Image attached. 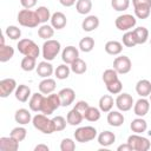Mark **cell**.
I'll return each mask as SVG.
<instances>
[{
    "label": "cell",
    "mask_w": 151,
    "mask_h": 151,
    "mask_svg": "<svg viewBox=\"0 0 151 151\" xmlns=\"http://www.w3.org/2000/svg\"><path fill=\"white\" fill-rule=\"evenodd\" d=\"M133 35H134V39L137 41V45H142V44H145L147 41V38H149V31L146 27H137L134 28L133 31Z\"/></svg>",
    "instance_id": "29"
},
{
    "label": "cell",
    "mask_w": 151,
    "mask_h": 151,
    "mask_svg": "<svg viewBox=\"0 0 151 151\" xmlns=\"http://www.w3.org/2000/svg\"><path fill=\"white\" fill-rule=\"evenodd\" d=\"M105 52L110 55H118L122 53L123 51V45L122 42L117 41V40H110L105 44Z\"/></svg>",
    "instance_id": "27"
},
{
    "label": "cell",
    "mask_w": 151,
    "mask_h": 151,
    "mask_svg": "<svg viewBox=\"0 0 151 151\" xmlns=\"http://www.w3.org/2000/svg\"><path fill=\"white\" fill-rule=\"evenodd\" d=\"M14 93H15L17 100H19V101H21V103H26V101L28 100V98H31V96H32L29 86L24 85V84L18 85V87H17V90H15Z\"/></svg>",
    "instance_id": "20"
},
{
    "label": "cell",
    "mask_w": 151,
    "mask_h": 151,
    "mask_svg": "<svg viewBox=\"0 0 151 151\" xmlns=\"http://www.w3.org/2000/svg\"><path fill=\"white\" fill-rule=\"evenodd\" d=\"M114 104L118 107V110L123 111V112H126V111L131 110L132 106L134 105L133 104V98L129 93H119V96L114 100Z\"/></svg>",
    "instance_id": "11"
},
{
    "label": "cell",
    "mask_w": 151,
    "mask_h": 151,
    "mask_svg": "<svg viewBox=\"0 0 151 151\" xmlns=\"http://www.w3.org/2000/svg\"><path fill=\"white\" fill-rule=\"evenodd\" d=\"M97 137V130L93 126H81L74 132V138L79 143H87Z\"/></svg>",
    "instance_id": "7"
},
{
    "label": "cell",
    "mask_w": 151,
    "mask_h": 151,
    "mask_svg": "<svg viewBox=\"0 0 151 151\" xmlns=\"http://www.w3.org/2000/svg\"><path fill=\"white\" fill-rule=\"evenodd\" d=\"M17 87V81L13 78H6L0 80V97L7 98L12 92H15Z\"/></svg>",
    "instance_id": "12"
},
{
    "label": "cell",
    "mask_w": 151,
    "mask_h": 151,
    "mask_svg": "<svg viewBox=\"0 0 151 151\" xmlns=\"http://www.w3.org/2000/svg\"><path fill=\"white\" fill-rule=\"evenodd\" d=\"M130 129L132 130V132L134 133H143L146 131L147 129V123L145 119H143V117H138L136 119H133L130 124Z\"/></svg>",
    "instance_id": "28"
},
{
    "label": "cell",
    "mask_w": 151,
    "mask_h": 151,
    "mask_svg": "<svg viewBox=\"0 0 151 151\" xmlns=\"http://www.w3.org/2000/svg\"><path fill=\"white\" fill-rule=\"evenodd\" d=\"M14 55V50L12 46L9 45H2L0 46V61L1 63H6L8 60H11Z\"/></svg>",
    "instance_id": "34"
},
{
    "label": "cell",
    "mask_w": 151,
    "mask_h": 151,
    "mask_svg": "<svg viewBox=\"0 0 151 151\" xmlns=\"http://www.w3.org/2000/svg\"><path fill=\"white\" fill-rule=\"evenodd\" d=\"M78 58H79V51L74 46H66L61 52V59L65 64L71 65Z\"/></svg>",
    "instance_id": "13"
},
{
    "label": "cell",
    "mask_w": 151,
    "mask_h": 151,
    "mask_svg": "<svg viewBox=\"0 0 151 151\" xmlns=\"http://www.w3.org/2000/svg\"><path fill=\"white\" fill-rule=\"evenodd\" d=\"M134 15L138 19H146L151 13V0H132Z\"/></svg>",
    "instance_id": "8"
},
{
    "label": "cell",
    "mask_w": 151,
    "mask_h": 151,
    "mask_svg": "<svg viewBox=\"0 0 151 151\" xmlns=\"http://www.w3.org/2000/svg\"><path fill=\"white\" fill-rule=\"evenodd\" d=\"M38 35L41 39H45V40L51 39L54 35V28H53V26L52 25H47V24L41 25L38 28Z\"/></svg>",
    "instance_id": "33"
},
{
    "label": "cell",
    "mask_w": 151,
    "mask_h": 151,
    "mask_svg": "<svg viewBox=\"0 0 151 151\" xmlns=\"http://www.w3.org/2000/svg\"><path fill=\"white\" fill-rule=\"evenodd\" d=\"M60 106H61V100H60L59 94L58 93H51L47 97H44L40 112L46 114V116H50Z\"/></svg>",
    "instance_id": "3"
},
{
    "label": "cell",
    "mask_w": 151,
    "mask_h": 151,
    "mask_svg": "<svg viewBox=\"0 0 151 151\" xmlns=\"http://www.w3.org/2000/svg\"><path fill=\"white\" fill-rule=\"evenodd\" d=\"M18 22L24 26V27H28V28H33L37 27L40 24V20L35 13V11H31V9H21L18 13Z\"/></svg>",
    "instance_id": "2"
},
{
    "label": "cell",
    "mask_w": 151,
    "mask_h": 151,
    "mask_svg": "<svg viewBox=\"0 0 151 151\" xmlns=\"http://www.w3.org/2000/svg\"><path fill=\"white\" fill-rule=\"evenodd\" d=\"M117 150H118V151H133V150H132V147L130 146V144H127V143L119 145V146L117 147Z\"/></svg>",
    "instance_id": "52"
},
{
    "label": "cell",
    "mask_w": 151,
    "mask_h": 151,
    "mask_svg": "<svg viewBox=\"0 0 151 151\" xmlns=\"http://www.w3.org/2000/svg\"><path fill=\"white\" fill-rule=\"evenodd\" d=\"M123 45H125L126 47H134L137 45V41L134 39L133 32L132 31H127L124 33L123 35Z\"/></svg>",
    "instance_id": "46"
},
{
    "label": "cell",
    "mask_w": 151,
    "mask_h": 151,
    "mask_svg": "<svg viewBox=\"0 0 151 151\" xmlns=\"http://www.w3.org/2000/svg\"><path fill=\"white\" fill-rule=\"evenodd\" d=\"M55 80L52 78H45L44 80H41L39 83V91L42 94H51L53 93V91L55 90Z\"/></svg>",
    "instance_id": "22"
},
{
    "label": "cell",
    "mask_w": 151,
    "mask_h": 151,
    "mask_svg": "<svg viewBox=\"0 0 151 151\" xmlns=\"http://www.w3.org/2000/svg\"><path fill=\"white\" fill-rule=\"evenodd\" d=\"M136 24H137V19L132 14H122L114 21L116 27L119 31H125V32L133 28L136 26Z\"/></svg>",
    "instance_id": "9"
},
{
    "label": "cell",
    "mask_w": 151,
    "mask_h": 151,
    "mask_svg": "<svg viewBox=\"0 0 151 151\" xmlns=\"http://www.w3.org/2000/svg\"><path fill=\"white\" fill-rule=\"evenodd\" d=\"M42 100H44V96L42 93H33L28 100V106L31 109V111L34 112H40L41 110V105H42Z\"/></svg>",
    "instance_id": "23"
},
{
    "label": "cell",
    "mask_w": 151,
    "mask_h": 151,
    "mask_svg": "<svg viewBox=\"0 0 151 151\" xmlns=\"http://www.w3.org/2000/svg\"><path fill=\"white\" fill-rule=\"evenodd\" d=\"M149 110H150V103H149V100L145 99L144 97H142L140 99H138V100L134 103V105H133V112H134V114L138 116V117H144V116H146L147 112H149Z\"/></svg>",
    "instance_id": "15"
},
{
    "label": "cell",
    "mask_w": 151,
    "mask_h": 151,
    "mask_svg": "<svg viewBox=\"0 0 151 151\" xmlns=\"http://www.w3.org/2000/svg\"><path fill=\"white\" fill-rule=\"evenodd\" d=\"M60 48H61V45L58 40H54V39L46 40L42 45V58L47 61H52L59 54Z\"/></svg>",
    "instance_id": "4"
},
{
    "label": "cell",
    "mask_w": 151,
    "mask_h": 151,
    "mask_svg": "<svg viewBox=\"0 0 151 151\" xmlns=\"http://www.w3.org/2000/svg\"><path fill=\"white\" fill-rule=\"evenodd\" d=\"M88 106H90V105H88L85 100H79V101L74 105V109H77V110H78L80 113H83V116H84V113L86 112V110L88 109Z\"/></svg>",
    "instance_id": "49"
},
{
    "label": "cell",
    "mask_w": 151,
    "mask_h": 151,
    "mask_svg": "<svg viewBox=\"0 0 151 151\" xmlns=\"http://www.w3.org/2000/svg\"><path fill=\"white\" fill-rule=\"evenodd\" d=\"M5 34L11 39V40H18L20 37H21V31L19 27L12 25V26H8L5 31Z\"/></svg>",
    "instance_id": "44"
},
{
    "label": "cell",
    "mask_w": 151,
    "mask_h": 151,
    "mask_svg": "<svg viewBox=\"0 0 151 151\" xmlns=\"http://www.w3.org/2000/svg\"><path fill=\"white\" fill-rule=\"evenodd\" d=\"M117 79H119L118 78V72L114 68H107V70L104 71L103 81L105 83V85H107V84H110V83H112V81H114Z\"/></svg>",
    "instance_id": "41"
},
{
    "label": "cell",
    "mask_w": 151,
    "mask_h": 151,
    "mask_svg": "<svg viewBox=\"0 0 151 151\" xmlns=\"http://www.w3.org/2000/svg\"><path fill=\"white\" fill-rule=\"evenodd\" d=\"M84 119H86L88 122L99 120L100 119V109H97V107H93V106H88V109L84 113Z\"/></svg>",
    "instance_id": "38"
},
{
    "label": "cell",
    "mask_w": 151,
    "mask_h": 151,
    "mask_svg": "<svg viewBox=\"0 0 151 151\" xmlns=\"http://www.w3.org/2000/svg\"><path fill=\"white\" fill-rule=\"evenodd\" d=\"M113 68L118 72V74H126L131 71L132 63H131L129 57L120 55V57H117L113 60Z\"/></svg>",
    "instance_id": "10"
},
{
    "label": "cell",
    "mask_w": 151,
    "mask_h": 151,
    "mask_svg": "<svg viewBox=\"0 0 151 151\" xmlns=\"http://www.w3.org/2000/svg\"><path fill=\"white\" fill-rule=\"evenodd\" d=\"M37 58H33V57H28V55H25L20 63V66L24 71L26 72H31L33 71L34 68H37V63H35Z\"/></svg>",
    "instance_id": "36"
},
{
    "label": "cell",
    "mask_w": 151,
    "mask_h": 151,
    "mask_svg": "<svg viewBox=\"0 0 151 151\" xmlns=\"http://www.w3.org/2000/svg\"><path fill=\"white\" fill-rule=\"evenodd\" d=\"M114 140H116V136L111 131H103L98 134V143H99V145H101L104 147L112 145L114 143Z\"/></svg>",
    "instance_id": "26"
},
{
    "label": "cell",
    "mask_w": 151,
    "mask_h": 151,
    "mask_svg": "<svg viewBox=\"0 0 151 151\" xmlns=\"http://www.w3.org/2000/svg\"><path fill=\"white\" fill-rule=\"evenodd\" d=\"M136 92L140 97H147L151 94V81L147 79H142L136 84Z\"/></svg>",
    "instance_id": "21"
},
{
    "label": "cell",
    "mask_w": 151,
    "mask_h": 151,
    "mask_svg": "<svg viewBox=\"0 0 151 151\" xmlns=\"http://www.w3.org/2000/svg\"><path fill=\"white\" fill-rule=\"evenodd\" d=\"M83 119H84L83 113H80V112H79L77 109H74V107L67 113V117H66L67 123H68L70 125H72V126L79 125V124L83 122Z\"/></svg>",
    "instance_id": "30"
},
{
    "label": "cell",
    "mask_w": 151,
    "mask_h": 151,
    "mask_svg": "<svg viewBox=\"0 0 151 151\" xmlns=\"http://www.w3.org/2000/svg\"><path fill=\"white\" fill-rule=\"evenodd\" d=\"M2 45H5V35L4 34L0 37V46H2Z\"/></svg>",
    "instance_id": "54"
},
{
    "label": "cell",
    "mask_w": 151,
    "mask_h": 151,
    "mask_svg": "<svg viewBox=\"0 0 151 151\" xmlns=\"http://www.w3.org/2000/svg\"><path fill=\"white\" fill-rule=\"evenodd\" d=\"M19 149V142L13 137H1L0 138V150L1 151H17Z\"/></svg>",
    "instance_id": "16"
},
{
    "label": "cell",
    "mask_w": 151,
    "mask_h": 151,
    "mask_svg": "<svg viewBox=\"0 0 151 151\" xmlns=\"http://www.w3.org/2000/svg\"><path fill=\"white\" fill-rule=\"evenodd\" d=\"M50 147L45 144H38L35 147H34V151H48Z\"/></svg>",
    "instance_id": "53"
},
{
    "label": "cell",
    "mask_w": 151,
    "mask_h": 151,
    "mask_svg": "<svg viewBox=\"0 0 151 151\" xmlns=\"http://www.w3.org/2000/svg\"><path fill=\"white\" fill-rule=\"evenodd\" d=\"M32 124L33 126L39 130L40 132L45 133V134H51L55 131L54 129V124H53V120L50 119L46 114L44 113H38L35 114L33 118H32Z\"/></svg>",
    "instance_id": "1"
},
{
    "label": "cell",
    "mask_w": 151,
    "mask_h": 151,
    "mask_svg": "<svg viewBox=\"0 0 151 151\" xmlns=\"http://www.w3.org/2000/svg\"><path fill=\"white\" fill-rule=\"evenodd\" d=\"M150 101H151V94H150Z\"/></svg>",
    "instance_id": "55"
},
{
    "label": "cell",
    "mask_w": 151,
    "mask_h": 151,
    "mask_svg": "<svg viewBox=\"0 0 151 151\" xmlns=\"http://www.w3.org/2000/svg\"><path fill=\"white\" fill-rule=\"evenodd\" d=\"M52 120H53L55 131H63V130H65L66 124H67V120L63 116H57V117L52 118Z\"/></svg>",
    "instance_id": "47"
},
{
    "label": "cell",
    "mask_w": 151,
    "mask_h": 151,
    "mask_svg": "<svg viewBox=\"0 0 151 151\" xmlns=\"http://www.w3.org/2000/svg\"><path fill=\"white\" fill-rule=\"evenodd\" d=\"M111 6L117 12L126 11L130 6V0H111Z\"/></svg>",
    "instance_id": "43"
},
{
    "label": "cell",
    "mask_w": 151,
    "mask_h": 151,
    "mask_svg": "<svg viewBox=\"0 0 151 151\" xmlns=\"http://www.w3.org/2000/svg\"><path fill=\"white\" fill-rule=\"evenodd\" d=\"M70 72H71V67L67 66V64H61V65L57 66V68L54 70V74L57 77V79H60V80L67 79L70 76Z\"/></svg>",
    "instance_id": "37"
},
{
    "label": "cell",
    "mask_w": 151,
    "mask_h": 151,
    "mask_svg": "<svg viewBox=\"0 0 151 151\" xmlns=\"http://www.w3.org/2000/svg\"><path fill=\"white\" fill-rule=\"evenodd\" d=\"M98 26H99V19L96 15H88L81 22V28L85 32H92V31L97 29Z\"/></svg>",
    "instance_id": "19"
},
{
    "label": "cell",
    "mask_w": 151,
    "mask_h": 151,
    "mask_svg": "<svg viewBox=\"0 0 151 151\" xmlns=\"http://www.w3.org/2000/svg\"><path fill=\"white\" fill-rule=\"evenodd\" d=\"M76 9L79 14H88L92 9V1L91 0H77L76 2Z\"/></svg>",
    "instance_id": "32"
},
{
    "label": "cell",
    "mask_w": 151,
    "mask_h": 151,
    "mask_svg": "<svg viewBox=\"0 0 151 151\" xmlns=\"http://www.w3.org/2000/svg\"><path fill=\"white\" fill-rule=\"evenodd\" d=\"M35 13H37V15H38V18L40 20V24H45V22H47V20H51V17H52L51 15V12L45 6L38 7L35 9Z\"/></svg>",
    "instance_id": "40"
},
{
    "label": "cell",
    "mask_w": 151,
    "mask_h": 151,
    "mask_svg": "<svg viewBox=\"0 0 151 151\" xmlns=\"http://www.w3.org/2000/svg\"><path fill=\"white\" fill-rule=\"evenodd\" d=\"M17 47H18V51L24 55H28V57H33V58H38L39 57L40 50H39L38 45L31 39H21V40H19Z\"/></svg>",
    "instance_id": "5"
},
{
    "label": "cell",
    "mask_w": 151,
    "mask_h": 151,
    "mask_svg": "<svg viewBox=\"0 0 151 151\" xmlns=\"http://www.w3.org/2000/svg\"><path fill=\"white\" fill-rule=\"evenodd\" d=\"M70 67H71V71H72L73 73H76V74H84V73L86 72V70H87L86 63H85L83 59H80V58L76 59V60L71 64Z\"/></svg>",
    "instance_id": "35"
},
{
    "label": "cell",
    "mask_w": 151,
    "mask_h": 151,
    "mask_svg": "<svg viewBox=\"0 0 151 151\" xmlns=\"http://www.w3.org/2000/svg\"><path fill=\"white\" fill-rule=\"evenodd\" d=\"M26 134H27V131H26V129L22 127V126H17V127H14V129L11 131V133H9V136L13 137L14 139H17L18 142H22V140L26 138Z\"/></svg>",
    "instance_id": "42"
},
{
    "label": "cell",
    "mask_w": 151,
    "mask_h": 151,
    "mask_svg": "<svg viewBox=\"0 0 151 151\" xmlns=\"http://www.w3.org/2000/svg\"><path fill=\"white\" fill-rule=\"evenodd\" d=\"M37 73L39 77H42V78H50L54 70H53V66L50 61L47 60H44V61H40L38 65H37Z\"/></svg>",
    "instance_id": "17"
},
{
    "label": "cell",
    "mask_w": 151,
    "mask_h": 151,
    "mask_svg": "<svg viewBox=\"0 0 151 151\" xmlns=\"http://www.w3.org/2000/svg\"><path fill=\"white\" fill-rule=\"evenodd\" d=\"M107 123L111 126L118 127L124 124V116L119 111H110L107 112Z\"/></svg>",
    "instance_id": "25"
},
{
    "label": "cell",
    "mask_w": 151,
    "mask_h": 151,
    "mask_svg": "<svg viewBox=\"0 0 151 151\" xmlns=\"http://www.w3.org/2000/svg\"><path fill=\"white\" fill-rule=\"evenodd\" d=\"M20 4L24 8L31 9L32 7H34L37 5V0H20Z\"/></svg>",
    "instance_id": "50"
},
{
    "label": "cell",
    "mask_w": 151,
    "mask_h": 151,
    "mask_svg": "<svg viewBox=\"0 0 151 151\" xmlns=\"http://www.w3.org/2000/svg\"><path fill=\"white\" fill-rule=\"evenodd\" d=\"M126 143L130 144V146L132 147L133 151H147L151 146L150 140L143 136H139L138 133L129 136Z\"/></svg>",
    "instance_id": "6"
},
{
    "label": "cell",
    "mask_w": 151,
    "mask_h": 151,
    "mask_svg": "<svg viewBox=\"0 0 151 151\" xmlns=\"http://www.w3.org/2000/svg\"><path fill=\"white\" fill-rule=\"evenodd\" d=\"M14 119H15V122H17L18 124H20V125H26V124L31 123L32 116H31V113H29L28 110H26V109H19V110H17L15 113H14Z\"/></svg>",
    "instance_id": "24"
},
{
    "label": "cell",
    "mask_w": 151,
    "mask_h": 151,
    "mask_svg": "<svg viewBox=\"0 0 151 151\" xmlns=\"http://www.w3.org/2000/svg\"><path fill=\"white\" fill-rule=\"evenodd\" d=\"M106 88H107V91L111 94H119L122 92V90H123V83L119 79H117V80L107 84L106 85Z\"/></svg>",
    "instance_id": "45"
},
{
    "label": "cell",
    "mask_w": 151,
    "mask_h": 151,
    "mask_svg": "<svg viewBox=\"0 0 151 151\" xmlns=\"http://www.w3.org/2000/svg\"><path fill=\"white\" fill-rule=\"evenodd\" d=\"M59 97H60V100H61V106H70L73 101H74V98H76V92L73 88H70V87H65V88H61L59 92H58Z\"/></svg>",
    "instance_id": "14"
},
{
    "label": "cell",
    "mask_w": 151,
    "mask_h": 151,
    "mask_svg": "<svg viewBox=\"0 0 151 151\" xmlns=\"http://www.w3.org/2000/svg\"><path fill=\"white\" fill-rule=\"evenodd\" d=\"M60 150L61 151H73V150H76V143L71 138H64L60 143Z\"/></svg>",
    "instance_id": "48"
},
{
    "label": "cell",
    "mask_w": 151,
    "mask_h": 151,
    "mask_svg": "<svg viewBox=\"0 0 151 151\" xmlns=\"http://www.w3.org/2000/svg\"><path fill=\"white\" fill-rule=\"evenodd\" d=\"M94 48V40L93 38L91 37H85L83 38L80 41H79V50L85 52V53H88L91 52L92 50Z\"/></svg>",
    "instance_id": "39"
},
{
    "label": "cell",
    "mask_w": 151,
    "mask_h": 151,
    "mask_svg": "<svg viewBox=\"0 0 151 151\" xmlns=\"http://www.w3.org/2000/svg\"><path fill=\"white\" fill-rule=\"evenodd\" d=\"M98 104H99V109H100L101 112H110L113 107L114 101H113V98L110 94H104V96L100 97Z\"/></svg>",
    "instance_id": "31"
},
{
    "label": "cell",
    "mask_w": 151,
    "mask_h": 151,
    "mask_svg": "<svg viewBox=\"0 0 151 151\" xmlns=\"http://www.w3.org/2000/svg\"><path fill=\"white\" fill-rule=\"evenodd\" d=\"M59 2L64 7H71V6H73L77 2V0H59Z\"/></svg>",
    "instance_id": "51"
},
{
    "label": "cell",
    "mask_w": 151,
    "mask_h": 151,
    "mask_svg": "<svg viewBox=\"0 0 151 151\" xmlns=\"http://www.w3.org/2000/svg\"><path fill=\"white\" fill-rule=\"evenodd\" d=\"M67 24V19L66 15L61 12H55L52 14L51 17V25L53 26V28L55 29H63Z\"/></svg>",
    "instance_id": "18"
}]
</instances>
